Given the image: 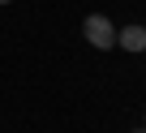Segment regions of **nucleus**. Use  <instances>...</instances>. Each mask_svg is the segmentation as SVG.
<instances>
[{"label": "nucleus", "mask_w": 146, "mask_h": 133, "mask_svg": "<svg viewBox=\"0 0 146 133\" xmlns=\"http://www.w3.org/2000/svg\"><path fill=\"white\" fill-rule=\"evenodd\" d=\"M82 34H86V43H90V47H99V52L116 47V26H112L103 13H90V17L82 22Z\"/></svg>", "instance_id": "obj_1"}, {"label": "nucleus", "mask_w": 146, "mask_h": 133, "mask_svg": "<svg viewBox=\"0 0 146 133\" xmlns=\"http://www.w3.org/2000/svg\"><path fill=\"white\" fill-rule=\"evenodd\" d=\"M116 43H120L125 52H146V26H137V22H133V26H120V30H116Z\"/></svg>", "instance_id": "obj_2"}, {"label": "nucleus", "mask_w": 146, "mask_h": 133, "mask_svg": "<svg viewBox=\"0 0 146 133\" xmlns=\"http://www.w3.org/2000/svg\"><path fill=\"white\" fill-rule=\"evenodd\" d=\"M0 5H9V0H0Z\"/></svg>", "instance_id": "obj_3"}, {"label": "nucleus", "mask_w": 146, "mask_h": 133, "mask_svg": "<svg viewBox=\"0 0 146 133\" xmlns=\"http://www.w3.org/2000/svg\"><path fill=\"white\" fill-rule=\"evenodd\" d=\"M137 133H146V129H137Z\"/></svg>", "instance_id": "obj_4"}]
</instances>
